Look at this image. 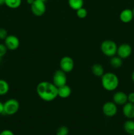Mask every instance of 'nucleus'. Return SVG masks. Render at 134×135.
Instances as JSON below:
<instances>
[{
	"mask_svg": "<svg viewBox=\"0 0 134 135\" xmlns=\"http://www.w3.org/2000/svg\"><path fill=\"white\" fill-rule=\"evenodd\" d=\"M7 48L4 44H0V57H3L7 52Z\"/></svg>",
	"mask_w": 134,
	"mask_h": 135,
	"instance_id": "obj_23",
	"label": "nucleus"
},
{
	"mask_svg": "<svg viewBox=\"0 0 134 135\" xmlns=\"http://www.w3.org/2000/svg\"><path fill=\"white\" fill-rule=\"evenodd\" d=\"M122 113L128 119H134V104L127 102L123 105Z\"/></svg>",
	"mask_w": 134,
	"mask_h": 135,
	"instance_id": "obj_12",
	"label": "nucleus"
},
{
	"mask_svg": "<svg viewBox=\"0 0 134 135\" xmlns=\"http://www.w3.org/2000/svg\"><path fill=\"white\" fill-rule=\"evenodd\" d=\"M130 135H134V134H130Z\"/></svg>",
	"mask_w": 134,
	"mask_h": 135,
	"instance_id": "obj_34",
	"label": "nucleus"
},
{
	"mask_svg": "<svg viewBox=\"0 0 134 135\" xmlns=\"http://www.w3.org/2000/svg\"><path fill=\"white\" fill-rule=\"evenodd\" d=\"M0 135H14V134L9 129H5L0 133Z\"/></svg>",
	"mask_w": 134,
	"mask_h": 135,
	"instance_id": "obj_26",
	"label": "nucleus"
},
{
	"mask_svg": "<svg viewBox=\"0 0 134 135\" xmlns=\"http://www.w3.org/2000/svg\"><path fill=\"white\" fill-rule=\"evenodd\" d=\"M123 130L129 135L134 134V121L128 119L123 123Z\"/></svg>",
	"mask_w": 134,
	"mask_h": 135,
	"instance_id": "obj_17",
	"label": "nucleus"
},
{
	"mask_svg": "<svg viewBox=\"0 0 134 135\" xmlns=\"http://www.w3.org/2000/svg\"><path fill=\"white\" fill-rule=\"evenodd\" d=\"M3 113V103L0 101V115Z\"/></svg>",
	"mask_w": 134,
	"mask_h": 135,
	"instance_id": "obj_27",
	"label": "nucleus"
},
{
	"mask_svg": "<svg viewBox=\"0 0 134 135\" xmlns=\"http://www.w3.org/2000/svg\"><path fill=\"white\" fill-rule=\"evenodd\" d=\"M31 11L35 17H42L46 11L45 3L43 1L35 0L34 2L30 5Z\"/></svg>",
	"mask_w": 134,
	"mask_h": 135,
	"instance_id": "obj_8",
	"label": "nucleus"
},
{
	"mask_svg": "<svg viewBox=\"0 0 134 135\" xmlns=\"http://www.w3.org/2000/svg\"><path fill=\"white\" fill-rule=\"evenodd\" d=\"M116 43L111 40H105L102 41L101 44V51L105 56L111 57L116 55L117 53Z\"/></svg>",
	"mask_w": 134,
	"mask_h": 135,
	"instance_id": "obj_3",
	"label": "nucleus"
},
{
	"mask_svg": "<svg viewBox=\"0 0 134 135\" xmlns=\"http://www.w3.org/2000/svg\"><path fill=\"white\" fill-rule=\"evenodd\" d=\"M38 1H43V2H45V3L46 1H47V0H38Z\"/></svg>",
	"mask_w": 134,
	"mask_h": 135,
	"instance_id": "obj_31",
	"label": "nucleus"
},
{
	"mask_svg": "<svg viewBox=\"0 0 134 135\" xmlns=\"http://www.w3.org/2000/svg\"><path fill=\"white\" fill-rule=\"evenodd\" d=\"M112 102L117 105H122L127 102V94L122 91L116 92L112 96Z\"/></svg>",
	"mask_w": 134,
	"mask_h": 135,
	"instance_id": "obj_11",
	"label": "nucleus"
},
{
	"mask_svg": "<svg viewBox=\"0 0 134 135\" xmlns=\"http://www.w3.org/2000/svg\"><path fill=\"white\" fill-rule=\"evenodd\" d=\"M4 44L7 47L8 50L14 51L17 50L20 46V40L16 36L10 34L4 40Z\"/></svg>",
	"mask_w": 134,
	"mask_h": 135,
	"instance_id": "obj_9",
	"label": "nucleus"
},
{
	"mask_svg": "<svg viewBox=\"0 0 134 135\" xmlns=\"http://www.w3.org/2000/svg\"><path fill=\"white\" fill-rule=\"evenodd\" d=\"M60 69L66 73H70L74 68V61L73 59L70 56H64L59 62Z\"/></svg>",
	"mask_w": 134,
	"mask_h": 135,
	"instance_id": "obj_7",
	"label": "nucleus"
},
{
	"mask_svg": "<svg viewBox=\"0 0 134 135\" xmlns=\"http://www.w3.org/2000/svg\"><path fill=\"white\" fill-rule=\"evenodd\" d=\"M127 102L134 104V92H131L127 95Z\"/></svg>",
	"mask_w": 134,
	"mask_h": 135,
	"instance_id": "obj_25",
	"label": "nucleus"
},
{
	"mask_svg": "<svg viewBox=\"0 0 134 135\" xmlns=\"http://www.w3.org/2000/svg\"><path fill=\"white\" fill-rule=\"evenodd\" d=\"M120 20L123 23H129L133 19V11L130 9H125L122 10L120 13Z\"/></svg>",
	"mask_w": 134,
	"mask_h": 135,
	"instance_id": "obj_13",
	"label": "nucleus"
},
{
	"mask_svg": "<svg viewBox=\"0 0 134 135\" xmlns=\"http://www.w3.org/2000/svg\"><path fill=\"white\" fill-rule=\"evenodd\" d=\"M58 97H60L61 98L65 99L68 98L70 97L72 94V89L68 85L65 84L62 86H60L58 88Z\"/></svg>",
	"mask_w": 134,
	"mask_h": 135,
	"instance_id": "obj_14",
	"label": "nucleus"
},
{
	"mask_svg": "<svg viewBox=\"0 0 134 135\" xmlns=\"http://www.w3.org/2000/svg\"><path fill=\"white\" fill-rule=\"evenodd\" d=\"M69 129L66 126H61L56 130V135H68Z\"/></svg>",
	"mask_w": 134,
	"mask_h": 135,
	"instance_id": "obj_22",
	"label": "nucleus"
},
{
	"mask_svg": "<svg viewBox=\"0 0 134 135\" xmlns=\"http://www.w3.org/2000/svg\"><path fill=\"white\" fill-rule=\"evenodd\" d=\"M76 15L80 18H85L87 16L88 14V12L87 11V9L85 8H84V7L80 8V9H78L77 11H76Z\"/></svg>",
	"mask_w": 134,
	"mask_h": 135,
	"instance_id": "obj_21",
	"label": "nucleus"
},
{
	"mask_svg": "<svg viewBox=\"0 0 134 135\" xmlns=\"http://www.w3.org/2000/svg\"><path fill=\"white\" fill-rule=\"evenodd\" d=\"M84 4V0H68V5L74 11H77L78 9L83 7Z\"/></svg>",
	"mask_w": 134,
	"mask_h": 135,
	"instance_id": "obj_18",
	"label": "nucleus"
},
{
	"mask_svg": "<svg viewBox=\"0 0 134 135\" xmlns=\"http://www.w3.org/2000/svg\"><path fill=\"white\" fill-rule=\"evenodd\" d=\"M91 73L93 75L97 77H101L105 73V70H104L103 67L100 63H95L92 65Z\"/></svg>",
	"mask_w": 134,
	"mask_h": 135,
	"instance_id": "obj_15",
	"label": "nucleus"
},
{
	"mask_svg": "<svg viewBox=\"0 0 134 135\" xmlns=\"http://www.w3.org/2000/svg\"><path fill=\"white\" fill-rule=\"evenodd\" d=\"M9 90V84L6 80L0 79V96L7 94Z\"/></svg>",
	"mask_w": 134,
	"mask_h": 135,
	"instance_id": "obj_19",
	"label": "nucleus"
},
{
	"mask_svg": "<svg viewBox=\"0 0 134 135\" xmlns=\"http://www.w3.org/2000/svg\"><path fill=\"white\" fill-rule=\"evenodd\" d=\"M110 58V65L112 68L119 69L123 65V59L118 55H114Z\"/></svg>",
	"mask_w": 134,
	"mask_h": 135,
	"instance_id": "obj_16",
	"label": "nucleus"
},
{
	"mask_svg": "<svg viewBox=\"0 0 134 135\" xmlns=\"http://www.w3.org/2000/svg\"><path fill=\"white\" fill-rule=\"evenodd\" d=\"M58 88L53 83L42 81L38 83L36 92L39 98L45 102H52L58 97Z\"/></svg>",
	"mask_w": 134,
	"mask_h": 135,
	"instance_id": "obj_1",
	"label": "nucleus"
},
{
	"mask_svg": "<svg viewBox=\"0 0 134 135\" xmlns=\"http://www.w3.org/2000/svg\"><path fill=\"white\" fill-rule=\"evenodd\" d=\"M8 32L6 29L3 28H0V40H5V38L7 37Z\"/></svg>",
	"mask_w": 134,
	"mask_h": 135,
	"instance_id": "obj_24",
	"label": "nucleus"
},
{
	"mask_svg": "<svg viewBox=\"0 0 134 135\" xmlns=\"http://www.w3.org/2000/svg\"><path fill=\"white\" fill-rule=\"evenodd\" d=\"M34 1H35V0H26V2H27V3L28 4V5H31L34 2Z\"/></svg>",
	"mask_w": 134,
	"mask_h": 135,
	"instance_id": "obj_28",
	"label": "nucleus"
},
{
	"mask_svg": "<svg viewBox=\"0 0 134 135\" xmlns=\"http://www.w3.org/2000/svg\"><path fill=\"white\" fill-rule=\"evenodd\" d=\"M102 112L106 117H112L116 115L118 112V107L114 102H106L102 105Z\"/></svg>",
	"mask_w": 134,
	"mask_h": 135,
	"instance_id": "obj_5",
	"label": "nucleus"
},
{
	"mask_svg": "<svg viewBox=\"0 0 134 135\" xmlns=\"http://www.w3.org/2000/svg\"><path fill=\"white\" fill-rule=\"evenodd\" d=\"M5 4V0H0V6H2Z\"/></svg>",
	"mask_w": 134,
	"mask_h": 135,
	"instance_id": "obj_29",
	"label": "nucleus"
},
{
	"mask_svg": "<svg viewBox=\"0 0 134 135\" xmlns=\"http://www.w3.org/2000/svg\"><path fill=\"white\" fill-rule=\"evenodd\" d=\"M22 0H5V4L7 7L10 9H15L20 7Z\"/></svg>",
	"mask_w": 134,
	"mask_h": 135,
	"instance_id": "obj_20",
	"label": "nucleus"
},
{
	"mask_svg": "<svg viewBox=\"0 0 134 135\" xmlns=\"http://www.w3.org/2000/svg\"><path fill=\"white\" fill-rule=\"evenodd\" d=\"M1 59H2V57H0V63H1Z\"/></svg>",
	"mask_w": 134,
	"mask_h": 135,
	"instance_id": "obj_33",
	"label": "nucleus"
},
{
	"mask_svg": "<svg viewBox=\"0 0 134 135\" xmlns=\"http://www.w3.org/2000/svg\"><path fill=\"white\" fill-rule=\"evenodd\" d=\"M133 17H134V8H133Z\"/></svg>",
	"mask_w": 134,
	"mask_h": 135,
	"instance_id": "obj_32",
	"label": "nucleus"
},
{
	"mask_svg": "<svg viewBox=\"0 0 134 135\" xmlns=\"http://www.w3.org/2000/svg\"><path fill=\"white\" fill-rule=\"evenodd\" d=\"M131 80H132L133 83H134V71H133L132 73H131Z\"/></svg>",
	"mask_w": 134,
	"mask_h": 135,
	"instance_id": "obj_30",
	"label": "nucleus"
},
{
	"mask_svg": "<svg viewBox=\"0 0 134 135\" xmlns=\"http://www.w3.org/2000/svg\"><path fill=\"white\" fill-rule=\"evenodd\" d=\"M53 83L56 86L57 88L65 85L67 83L66 73L62 70H56L53 76Z\"/></svg>",
	"mask_w": 134,
	"mask_h": 135,
	"instance_id": "obj_6",
	"label": "nucleus"
},
{
	"mask_svg": "<svg viewBox=\"0 0 134 135\" xmlns=\"http://www.w3.org/2000/svg\"><path fill=\"white\" fill-rule=\"evenodd\" d=\"M101 78V85L105 90L112 92L116 90L119 86V79L114 73H105Z\"/></svg>",
	"mask_w": 134,
	"mask_h": 135,
	"instance_id": "obj_2",
	"label": "nucleus"
},
{
	"mask_svg": "<svg viewBox=\"0 0 134 135\" xmlns=\"http://www.w3.org/2000/svg\"><path fill=\"white\" fill-rule=\"evenodd\" d=\"M20 109V103L17 99L10 98L3 103V113L7 115H13Z\"/></svg>",
	"mask_w": 134,
	"mask_h": 135,
	"instance_id": "obj_4",
	"label": "nucleus"
},
{
	"mask_svg": "<svg viewBox=\"0 0 134 135\" xmlns=\"http://www.w3.org/2000/svg\"><path fill=\"white\" fill-rule=\"evenodd\" d=\"M132 53V47L129 44L123 43L118 46L116 55L122 59H127Z\"/></svg>",
	"mask_w": 134,
	"mask_h": 135,
	"instance_id": "obj_10",
	"label": "nucleus"
}]
</instances>
